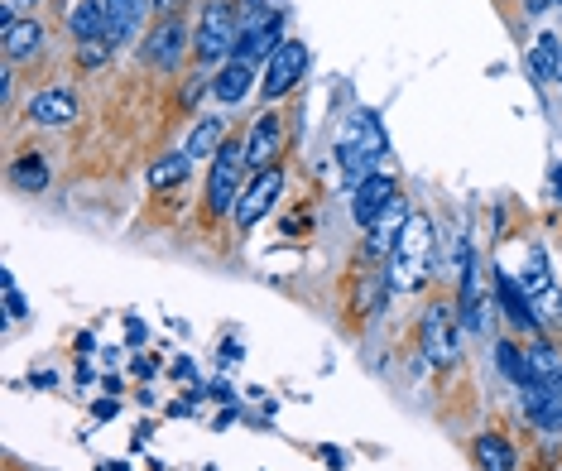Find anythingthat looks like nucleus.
Segmentation results:
<instances>
[{"label": "nucleus", "instance_id": "obj_18", "mask_svg": "<svg viewBox=\"0 0 562 471\" xmlns=\"http://www.w3.org/2000/svg\"><path fill=\"white\" fill-rule=\"evenodd\" d=\"M524 371H529V385H558L562 380V351L553 342L534 337L524 347Z\"/></svg>", "mask_w": 562, "mask_h": 471}, {"label": "nucleus", "instance_id": "obj_25", "mask_svg": "<svg viewBox=\"0 0 562 471\" xmlns=\"http://www.w3.org/2000/svg\"><path fill=\"white\" fill-rule=\"evenodd\" d=\"M284 10H274L269 0H236V25H241V34H255V29H265V25H274ZM236 34V39H241Z\"/></svg>", "mask_w": 562, "mask_h": 471}, {"label": "nucleus", "instance_id": "obj_19", "mask_svg": "<svg viewBox=\"0 0 562 471\" xmlns=\"http://www.w3.org/2000/svg\"><path fill=\"white\" fill-rule=\"evenodd\" d=\"M68 34H73L77 44H87V39H106V5L101 0H77L68 5Z\"/></svg>", "mask_w": 562, "mask_h": 471}, {"label": "nucleus", "instance_id": "obj_23", "mask_svg": "<svg viewBox=\"0 0 562 471\" xmlns=\"http://www.w3.org/2000/svg\"><path fill=\"white\" fill-rule=\"evenodd\" d=\"M10 178H15V188H25V193H44V188H49V164H44V154H20V159L10 164Z\"/></svg>", "mask_w": 562, "mask_h": 471}, {"label": "nucleus", "instance_id": "obj_10", "mask_svg": "<svg viewBox=\"0 0 562 471\" xmlns=\"http://www.w3.org/2000/svg\"><path fill=\"white\" fill-rule=\"evenodd\" d=\"M351 193H356V198H351V217H356V226H366V231L390 212L394 202L404 198L394 174H370L366 183H361V188H351Z\"/></svg>", "mask_w": 562, "mask_h": 471}, {"label": "nucleus", "instance_id": "obj_39", "mask_svg": "<svg viewBox=\"0 0 562 471\" xmlns=\"http://www.w3.org/2000/svg\"><path fill=\"white\" fill-rule=\"evenodd\" d=\"M558 5H562V0H558Z\"/></svg>", "mask_w": 562, "mask_h": 471}, {"label": "nucleus", "instance_id": "obj_6", "mask_svg": "<svg viewBox=\"0 0 562 471\" xmlns=\"http://www.w3.org/2000/svg\"><path fill=\"white\" fill-rule=\"evenodd\" d=\"M183 53H188V25H183V15H164L140 39V63L154 68V73H173L183 63Z\"/></svg>", "mask_w": 562, "mask_h": 471}, {"label": "nucleus", "instance_id": "obj_33", "mask_svg": "<svg viewBox=\"0 0 562 471\" xmlns=\"http://www.w3.org/2000/svg\"><path fill=\"white\" fill-rule=\"evenodd\" d=\"M212 395L231 404V399H236V385H231V380H217V385H212Z\"/></svg>", "mask_w": 562, "mask_h": 471}, {"label": "nucleus", "instance_id": "obj_38", "mask_svg": "<svg viewBox=\"0 0 562 471\" xmlns=\"http://www.w3.org/2000/svg\"><path fill=\"white\" fill-rule=\"evenodd\" d=\"M553 390H558V395H562V380H558V385H553Z\"/></svg>", "mask_w": 562, "mask_h": 471}, {"label": "nucleus", "instance_id": "obj_30", "mask_svg": "<svg viewBox=\"0 0 562 471\" xmlns=\"http://www.w3.org/2000/svg\"><path fill=\"white\" fill-rule=\"evenodd\" d=\"M149 15H159V20H164V15H178V0H149Z\"/></svg>", "mask_w": 562, "mask_h": 471}, {"label": "nucleus", "instance_id": "obj_12", "mask_svg": "<svg viewBox=\"0 0 562 471\" xmlns=\"http://www.w3.org/2000/svg\"><path fill=\"white\" fill-rule=\"evenodd\" d=\"M260 73H265V68H255V63L226 58L217 73L207 77V82H212V101H217V106H241V101L260 87Z\"/></svg>", "mask_w": 562, "mask_h": 471}, {"label": "nucleus", "instance_id": "obj_5", "mask_svg": "<svg viewBox=\"0 0 562 471\" xmlns=\"http://www.w3.org/2000/svg\"><path fill=\"white\" fill-rule=\"evenodd\" d=\"M241 174H245V140H226L212 159V174H207V212L226 217L241 207Z\"/></svg>", "mask_w": 562, "mask_h": 471}, {"label": "nucleus", "instance_id": "obj_35", "mask_svg": "<svg viewBox=\"0 0 562 471\" xmlns=\"http://www.w3.org/2000/svg\"><path fill=\"white\" fill-rule=\"evenodd\" d=\"M553 5H558V0H524V10H529V15H543V10H553Z\"/></svg>", "mask_w": 562, "mask_h": 471}, {"label": "nucleus", "instance_id": "obj_3", "mask_svg": "<svg viewBox=\"0 0 562 471\" xmlns=\"http://www.w3.org/2000/svg\"><path fill=\"white\" fill-rule=\"evenodd\" d=\"M236 0H202V15L193 29V58L202 68H221L236 53Z\"/></svg>", "mask_w": 562, "mask_h": 471}, {"label": "nucleus", "instance_id": "obj_32", "mask_svg": "<svg viewBox=\"0 0 562 471\" xmlns=\"http://www.w3.org/2000/svg\"><path fill=\"white\" fill-rule=\"evenodd\" d=\"M154 371H159V361H154V356H140V361H135V375H140V380H149Z\"/></svg>", "mask_w": 562, "mask_h": 471}, {"label": "nucleus", "instance_id": "obj_8", "mask_svg": "<svg viewBox=\"0 0 562 471\" xmlns=\"http://www.w3.org/2000/svg\"><path fill=\"white\" fill-rule=\"evenodd\" d=\"M279 159H284V116L265 111L245 135V169L265 174V169H279Z\"/></svg>", "mask_w": 562, "mask_h": 471}, {"label": "nucleus", "instance_id": "obj_15", "mask_svg": "<svg viewBox=\"0 0 562 471\" xmlns=\"http://www.w3.org/2000/svg\"><path fill=\"white\" fill-rule=\"evenodd\" d=\"M519 404H524V414H529L534 428L562 433V395L553 385H524V390H519Z\"/></svg>", "mask_w": 562, "mask_h": 471}, {"label": "nucleus", "instance_id": "obj_29", "mask_svg": "<svg viewBox=\"0 0 562 471\" xmlns=\"http://www.w3.org/2000/svg\"><path fill=\"white\" fill-rule=\"evenodd\" d=\"M217 361H221V366H236V361H241V347H236V342H221Z\"/></svg>", "mask_w": 562, "mask_h": 471}, {"label": "nucleus", "instance_id": "obj_1", "mask_svg": "<svg viewBox=\"0 0 562 471\" xmlns=\"http://www.w3.org/2000/svg\"><path fill=\"white\" fill-rule=\"evenodd\" d=\"M380 159H390V140H385V125L375 111H351L346 121V135L337 140V164H342V178L351 188H361L370 174H380Z\"/></svg>", "mask_w": 562, "mask_h": 471}, {"label": "nucleus", "instance_id": "obj_20", "mask_svg": "<svg viewBox=\"0 0 562 471\" xmlns=\"http://www.w3.org/2000/svg\"><path fill=\"white\" fill-rule=\"evenodd\" d=\"M471 457H476V467L481 471H514L519 467V452H514L510 438H500V433H481L476 443H471Z\"/></svg>", "mask_w": 562, "mask_h": 471}, {"label": "nucleus", "instance_id": "obj_34", "mask_svg": "<svg viewBox=\"0 0 562 471\" xmlns=\"http://www.w3.org/2000/svg\"><path fill=\"white\" fill-rule=\"evenodd\" d=\"M173 375H178V380H193V361H188V356H183V361H173Z\"/></svg>", "mask_w": 562, "mask_h": 471}, {"label": "nucleus", "instance_id": "obj_9", "mask_svg": "<svg viewBox=\"0 0 562 471\" xmlns=\"http://www.w3.org/2000/svg\"><path fill=\"white\" fill-rule=\"evenodd\" d=\"M490 294H495L500 313H505L514 327H524V332H543V318H538V308H534V294H529L514 274L500 270V265H495V274H490Z\"/></svg>", "mask_w": 562, "mask_h": 471}, {"label": "nucleus", "instance_id": "obj_22", "mask_svg": "<svg viewBox=\"0 0 562 471\" xmlns=\"http://www.w3.org/2000/svg\"><path fill=\"white\" fill-rule=\"evenodd\" d=\"M188 174H193V159L183 154V149H173V154H164V159H154L149 164V193H169V188H178V183H188Z\"/></svg>", "mask_w": 562, "mask_h": 471}, {"label": "nucleus", "instance_id": "obj_11", "mask_svg": "<svg viewBox=\"0 0 562 471\" xmlns=\"http://www.w3.org/2000/svg\"><path fill=\"white\" fill-rule=\"evenodd\" d=\"M279 193H284V169H265V174H255V178H250V188L241 193L236 226H241V231L260 226V222H265V212L279 202Z\"/></svg>", "mask_w": 562, "mask_h": 471}, {"label": "nucleus", "instance_id": "obj_21", "mask_svg": "<svg viewBox=\"0 0 562 471\" xmlns=\"http://www.w3.org/2000/svg\"><path fill=\"white\" fill-rule=\"evenodd\" d=\"M529 77L534 82H562V39L558 34H538L529 49Z\"/></svg>", "mask_w": 562, "mask_h": 471}, {"label": "nucleus", "instance_id": "obj_14", "mask_svg": "<svg viewBox=\"0 0 562 471\" xmlns=\"http://www.w3.org/2000/svg\"><path fill=\"white\" fill-rule=\"evenodd\" d=\"M101 5H106V44L121 53L140 34V25H145L149 0H101Z\"/></svg>", "mask_w": 562, "mask_h": 471}, {"label": "nucleus", "instance_id": "obj_7", "mask_svg": "<svg viewBox=\"0 0 562 471\" xmlns=\"http://www.w3.org/2000/svg\"><path fill=\"white\" fill-rule=\"evenodd\" d=\"M303 73H308V44L303 39H284V49L274 53L265 63V73H260V97L265 101L289 97L298 82H303Z\"/></svg>", "mask_w": 562, "mask_h": 471}, {"label": "nucleus", "instance_id": "obj_27", "mask_svg": "<svg viewBox=\"0 0 562 471\" xmlns=\"http://www.w3.org/2000/svg\"><path fill=\"white\" fill-rule=\"evenodd\" d=\"M111 53L116 49H111L106 39H87V44H77V63H82V68H101Z\"/></svg>", "mask_w": 562, "mask_h": 471}, {"label": "nucleus", "instance_id": "obj_13", "mask_svg": "<svg viewBox=\"0 0 562 471\" xmlns=\"http://www.w3.org/2000/svg\"><path fill=\"white\" fill-rule=\"evenodd\" d=\"M77 97L73 87H44V92H34V97L25 101V116L34 125H44V130H63V125L77 121Z\"/></svg>", "mask_w": 562, "mask_h": 471}, {"label": "nucleus", "instance_id": "obj_24", "mask_svg": "<svg viewBox=\"0 0 562 471\" xmlns=\"http://www.w3.org/2000/svg\"><path fill=\"white\" fill-rule=\"evenodd\" d=\"M495 366L505 371V380H514L519 390L529 385V371H524V347L514 337H495Z\"/></svg>", "mask_w": 562, "mask_h": 471}, {"label": "nucleus", "instance_id": "obj_16", "mask_svg": "<svg viewBox=\"0 0 562 471\" xmlns=\"http://www.w3.org/2000/svg\"><path fill=\"white\" fill-rule=\"evenodd\" d=\"M0 49H5V63H29L44 53V25L29 15V20H15V25L0 29Z\"/></svg>", "mask_w": 562, "mask_h": 471}, {"label": "nucleus", "instance_id": "obj_17", "mask_svg": "<svg viewBox=\"0 0 562 471\" xmlns=\"http://www.w3.org/2000/svg\"><path fill=\"white\" fill-rule=\"evenodd\" d=\"M231 135H226V121L221 116H197L193 121V130H188V140H183V154L188 159H217V149L226 145Z\"/></svg>", "mask_w": 562, "mask_h": 471}, {"label": "nucleus", "instance_id": "obj_28", "mask_svg": "<svg viewBox=\"0 0 562 471\" xmlns=\"http://www.w3.org/2000/svg\"><path fill=\"white\" fill-rule=\"evenodd\" d=\"M0 284H5V308H10V318H25V298H20V289H15V274L5 270L0 274Z\"/></svg>", "mask_w": 562, "mask_h": 471}, {"label": "nucleus", "instance_id": "obj_37", "mask_svg": "<svg viewBox=\"0 0 562 471\" xmlns=\"http://www.w3.org/2000/svg\"><path fill=\"white\" fill-rule=\"evenodd\" d=\"M553 198L562 202V164H558V169H553Z\"/></svg>", "mask_w": 562, "mask_h": 471}, {"label": "nucleus", "instance_id": "obj_36", "mask_svg": "<svg viewBox=\"0 0 562 471\" xmlns=\"http://www.w3.org/2000/svg\"><path fill=\"white\" fill-rule=\"evenodd\" d=\"M130 342H135V347L145 342V323H140V318H130Z\"/></svg>", "mask_w": 562, "mask_h": 471}, {"label": "nucleus", "instance_id": "obj_26", "mask_svg": "<svg viewBox=\"0 0 562 471\" xmlns=\"http://www.w3.org/2000/svg\"><path fill=\"white\" fill-rule=\"evenodd\" d=\"M519 284L529 289V294H543V289H553V274H548V250L543 246H529V260H524V274H519Z\"/></svg>", "mask_w": 562, "mask_h": 471}, {"label": "nucleus", "instance_id": "obj_4", "mask_svg": "<svg viewBox=\"0 0 562 471\" xmlns=\"http://www.w3.org/2000/svg\"><path fill=\"white\" fill-rule=\"evenodd\" d=\"M418 337H423V356H428V366H457L462 361V318L452 313V303H428V313H423V327H418Z\"/></svg>", "mask_w": 562, "mask_h": 471}, {"label": "nucleus", "instance_id": "obj_2", "mask_svg": "<svg viewBox=\"0 0 562 471\" xmlns=\"http://www.w3.org/2000/svg\"><path fill=\"white\" fill-rule=\"evenodd\" d=\"M433 222L428 217H409V226L399 231V246H394L390 265H385V274H390V289H399V294H409V289H418L423 279H428V270H433Z\"/></svg>", "mask_w": 562, "mask_h": 471}, {"label": "nucleus", "instance_id": "obj_31", "mask_svg": "<svg viewBox=\"0 0 562 471\" xmlns=\"http://www.w3.org/2000/svg\"><path fill=\"white\" fill-rule=\"evenodd\" d=\"M116 409H121V404H116V395H111V399H97L92 414H97V419H116Z\"/></svg>", "mask_w": 562, "mask_h": 471}]
</instances>
